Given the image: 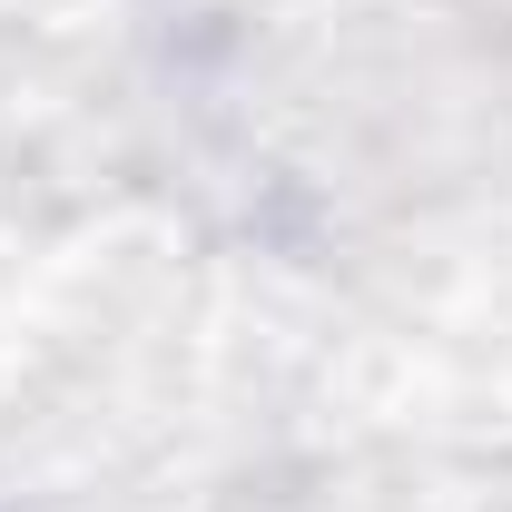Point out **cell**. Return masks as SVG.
Returning a JSON list of instances; mask_svg holds the SVG:
<instances>
[]
</instances>
